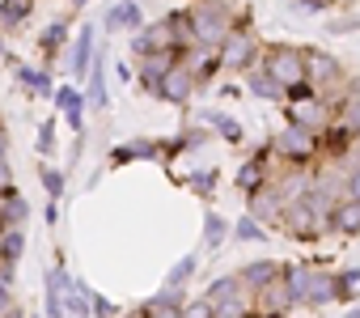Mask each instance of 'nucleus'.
I'll use <instances>...</instances> for the list:
<instances>
[{"instance_id":"6","label":"nucleus","mask_w":360,"mask_h":318,"mask_svg":"<svg viewBox=\"0 0 360 318\" xmlns=\"http://www.w3.org/2000/svg\"><path fill=\"white\" fill-rule=\"evenodd\" d=\"M153 98H161V102H169V106H187L191 98H195V77L183 68V64H174L161 81H157V94Z\"/></svg>"},{"instance_id":"47","label":"nucleus","mask_w":360,"mask_h":318,"mask_svg":"<svg viewBox=\"0 0 360 318\" xmlns=\"http://www.w3.org/2000/svg\"><path fill=\"white\" fill-rule=\"evenodd\" d=\"M347 318H360V305H356V310H352V314H347Z\"/></svg>"},{"instance_id":"42","label":"nucleus","mask_w":360,"mask_h":318,"mask_svg":"<svg viewBox=\"0 0 360 318\" xmlns=\"http://www.w3.org/2000/svg\"><path fill=\"white\" fill-rule=\"evenodd\" d=\"M115 72H119V81H123V85H131V81H136V77H131V64H119Z\"/></svg>"},{"instance_id":"40","label":"nucleus","mask_w":360,"mask_h":318,"mask_svg":"<svg viewBox=\"0 0 360 318\" xmlns=\"http://www.w3.org/2000/svg\"><path fill=\"white\" fill-rule=\"evenodd\" d=\"M9 305H13V288H9V280H5V276H0V314H5Z\"/></svg>"},{"instance_id":"1","label":"nucleus","mask_w":360,"mask_h":318,"mask_svg":"<svg viewBox=\"0 0 360 318\" xmlns=\"http://www.w3.org/2000/svg\"><path fill=\"white\" fill-rule=\"evenodd\" d=\"M187 22H191V43L217 51L233 34L238 13H233V0H195V5L187 9Z\"/></svg>"},{"instance_id":"34","label":"nucleus","mask_w":360,"mask_h":318,"mask_svg":"<svg viewBox=\"0 0 360 318\" xmlns=\"http://www.w3.org/2000/svg\"><path fill=\"white\" fill-rule=\"evenodd\" d=\"M89 314H94V318H119V305H115L106 293L89 288Z\"/></svg>"},{"instance_id":"14","label":"nucleus","mask_w":360,"mask_h":318,"mask_svg":"<svg viewBox=\"0 0 360 318\" xmlns=\"http://www.w3.org/2000/svg\"><path fill=\"white\" fill-rule=\"evenodd\" d=\"M77 280H72V272L64 267V263H56L51 272H47V318H64V293L72 288Z\"/></svg>"},{"instance_id":"5","label":"nucleus","mask_w":360,"mask_h":318,"mask_svg":"<svg viewBox=\"0 0 360 318\" xmlns=\"http://www.w3.org/2000/svg\"><path fill=\"white\" fill-rule=\"evenodd\" d=\"M339 77H343V68H339V60H335L330 51H322V47H305V85H309L314 94L335 89Z\"/></svg>"},{"instance_id":"28","label":"nucleus","mask_w":360,"mask_h":318,"mask_svg":"<svg viewBox=\"0 0 360 318\" xmlns=\"http://www.w3.org/2000/svg\"><path fill=\"white\" fill-rule=\"evenodd\" d=\"M195 267H200V255H183V259L165 272V288H187L191 276H195Z\"/></svg>"},{"instance_id":"36","label":"nucleus","mask_w":360,"mask_h":318,"mask_svg":"<svg viewBox=\"0 0 360 318\" xmlns=\"http://www.w3.org/2000/svg\"><path fill=\"white\" fill-rule=\"evenodd\" d=\"M39 153H43V157L56 153V119H47V123L39 127Z\"/></svg>"},{"instance_id":"18","label":"nucleus","mask_w":360,"mask_h":318,"mask_svg":"<svg viewBox=\"0 0 360 318\" xmlns=\"http://www.w3.org/2000/svg\"><path fill=\"white\" fill-rule=\"evenodd\" d=\"M208 140H212V132H208L204 123H187L174 140H165L161 148H165V157H174V153H195V148H204Z\"/></svg>"},{"instance_id":"3","label":"nucleus","mask_w":360,"mask_h":318,"mask_svg":"<svg viewBox=\"0 0 360 318\" xmlns=\"http://www.w3.org/2000/svg\"><path fill=\"white\" fill-rule=\"evenodd\" d=\"M318 153H322V136L318 132H305L297 123H284L271 136V157H284L288 166H309Z\"/></svg>"},{"instance_id":"49","label":"nucleus","mask_w":360,"mask_h":318,"mask_svg":"<svg viewBox=\"0 0 360 318\" xmlns=\"http://www.w3.org/2000/svg\"><path fill=\"white\" fill-rule=\"evenodd\" d=\"M246 318H259V314H255V310H250V314H246Z\"/></svg>"},{"instance_id":"33","label":"nucleus","mask_w":360,"mask_h":318,"mask_svg":"<svg viewBox=\"0 0 360 318\" xmlns=\"http://www.w3.org/2000/svg\"><path fill=\"white\" fill-rule=\"evenodd\" d=\"M39 179H43V187H47V196H51V200H60V196H64V183H68V170H56V166H43V170H39Z\"/></svg>"},{"instance_id":"23","label":"nucleus","mask_w":360,"mask_h":318,"mask_svg":"<svg viewBox=\"0 0 360 318\" xmlns=\"http://www.w3.org/2000/svg\"><path fill=\"white\" fill-rule=\"evenodd\" d=\"M34 13V0H0V30H18Z\"/></svg>"},{"instance_id":"8","label":"nucleus","mask_w":360,"mask_h":318,"mask_svg":"<svg viewBox=\"0 0 360 318\" xmlns=\"http://www.w3.org/2000/svg\"><path fill=\"white\" fill-rule=\"evenodd\" d=\"M174 64H178V51H148V56H140V60H136L131 77H136L148 94H157V81H161Z\"/></svg>"},{"instance_id":"29","label":"nucleus","mask_w":360,"mask_h":318,"mask_svg":"<svg viewBox=\"0 0 360 318\" xmlns=\"http://www.w3.org/2000/svg\"><path fill=\"white\" fill-rule=\"evenodd\" d=\"M64 318H94V314H89V288H85L81 280L64 293Z\"/></svg>"},{"instance_id":"45","label":"nucleus","mask_w":360,"mask_h":318,"mask_svg":"<svg viewBox=\"0 0 360 318\" xmlns=\"http://www.w3.org/2000/svg\"><path fill=\"white\" fill-rule=\"evenodd\" d=\"M347 162H352V166H360V140L352 144V153H347Z\"/></svg>"},{"instance_id":"15","label":"nucleus","mask_w":360,"mask_h":318,"mask_svg":"<svg viewBox=\"0 0 360 318\" xmlns=\"http://www.w3.org/2000/svg\"><path fill=\"white\" fill-rule=\"evenodd\" d=\"M161 144L157 140H123L110 148V166H127V162H157Z\"/></svg>"},{"instance_id":"26","label":"nucleus","mask_w":360,"mask_h":318,"mask_svg":"<svg viewBox=\"0 0 360 318\" xmlns=\"http://www.w3.org/2000/svg\"><path fill=\"white\" fill-rule=\"evenodd\" d=\"M229 238V221L221 212H204V250H221Z\"/></svg>"},{"instance_id":"20","label":"nucleus","mask_w":360,"mask_h":318,"mask_svg":"<svg viewBox=\"0 0 360 318\" xmlns=\"http://www.w3.org/2000/svg\"><path fill=\"white\" fill-rule=\"evenodd\" d=\"M64 47H68V18L51 22V26L39 34V51H43V60H47V64H56V60L64 56Z\"/></svg>"},{"instance_id":"9","label":"nucleus","mask_w":360,"mask_h":318,"mask_svg":"<svg viewBox=\"0 0 360 318\" xmlns=\"http://www.w3.org/2000/svg\"><path fill=\"white\" fill-rule=\"evenodd\" d=\"M94 51H98V30L85 22V26L77 30V39H72V51H68V72H72V81H85L89 64H94Z\"/></svg>"},{"instance_id":"12","label":"nucleus","mask_w":360,"mask_h":318,"mask_svg":"<svg viewBox=\"0 0 360 318\" xmlns=\"http://www.w3.org/2000/svg\"><path fill=\"white\" fill-rule=\"evenodd\" d=\"M85 102H94L98 110H106L110 106V94H106V47L98 43V51H94V64H89V72H85Z\"/></svg>"},{"instance_id":"30","label":"nucleus","mask_w":360,"mask_h":318,"mask_svg":"<svg viewBox=\"0 0 360 318\" xmlns=\"http://www.w3.org/2000/svg\"><path fill=\"white\" fill-rule=\"evenodd\" d=\"M335 123H339L352 140H360V98H343L339 110H335Z\"/></svg>"},{"instance_id":"17","label":"nucleus","mask_w":360,"mask_h":318,"mask_svg":"<svg viewBox=\"0 0 360 318\" xmlns=\"http://www.w3.org/2000/svg\"><path fill=\"white\" fill-rule=\"evenodd\" d=\"M330 234H339V238H356L360 234V204L356 200H339L335 208H330Z\"/></svg>"},{"instance_id":"31","label":"nucleus","mask_w":360,"mask_h":318,"mask_svg":"<svg viewBox=\"0 0 360 318\" xmlns=\"http://www.w3.org/2000/svg\"><path fill=\"white\" fill-rule=\"evenodd\" d=\"M229 234H233V242H267V229L255 217H238V225Z\"/></svg>"},{"instance_id":"27","label":"nucleus","mask_w":360,"mask_h":318,"mask_svg":"<svg viewBox=\"0 0 360 318\" xmlns=\"http://www.w3.org/2000/svg\"><path fill=\"white\" fill-rule=\"evenodd\" d=\"M330 280H335V301H339V305H352V301H356V284H360V267L330 272Z\"/></svg>"},{"instance_id":"32","label":"nucleus","mask_w":360,"mask_h":318,"mask_svg":"<svg viewBox=\"0 0 360 318\" xmlns=\"http://www.w3.org/2000/svg\"><path fill=\"white\" fill-rule=\"evenodd\" d=\"M217 170H195V174H187V187L195 191V196H204V200H212V191H217Z\"/></svg>"},{"instance_id":"35","label":"nucleus","mask_w":360,"mask_h":318,"mask_svg":"<svg viewBox=\"0 0 360 318\" xmlns=\"http://www.w3.org/2000/svg\"><path fill=\"white\" fill-rule=\"evenodd\" d=\"M178 318H212V305L204 297H187L183 310H178Z\"/></svg>"},{"instance_id":"51","label":"nucleus","mask_w":360,"mask_h":318,"mask_svg":"<svg viewBox=\"0 0 360 318\" xmlns=\"http://www.w3.org/2000/svg\"><path fill=\"white\" fill-rule=\"evenodd\" d=\"M0 51H5V47H0Z\"/></svg>"},{"instance_id":"37","label":"nucleus","mask_w":360,"mask_h":318,"mask_svg":"<svg viewBox=\"0 0 360 318\" xmlns=\"http://www.w3.org/2000/svg\"><path fill=\"white\" fill-rule=\"evenodd\" d=\"M326 30L330 34H352V30H360V18H330Z\"/></svg>"},{"instance_id":"21","label":"nucleus","mask_w":360,"mask_h":318,"mask_svg":"<svg viewBox=\"0 0 360 318\" xmlns=\"http://www.w3.org/2000/svg\"><path fill=\"white\" fill-rule=\"evenodd\" d=\"M238 297H250V293L242 288L238 272H233V276H217V280L204 288V301H208V305H225V301H238Z\"/></svg>"},{"instance_id":"13","label":"nucleus","mask_w":360,"mask_h":318,"mask_svg":"<svg viewBox=\"0 0 360 318\" xmlns=\"http://www.w3.org/2000/svg\"><path fill=\"white\" fill-rule=\"evenodd\" d=\"M238 280H242L246 293H259V288H267L271 280H280V263H276V259H250V263L238 267Z\"/></svg>"},{"instance_id":"24","label":"nucleus","mask_w":360,"mask_h":318,"mask_svg":"<svg viewBox=\"0 0 360 318\" xmlns=\"http://www.w3.org/2000/svg\"><path fill=\"white\" fill-rule=\"evenodd\" d=\"M18 81L34 94V98H51L56 94V85H51V72H43V68H30V64H18Z\"/></svg>"},{"instance_id":"11","label":"nucleus","mask_w":360,"mask_h":318,"mask_svg":"<svg viewBox=\"0 0 360 318\" xmlns=\"http://www.w3.org/2000/svg\"><path fill=\"white\" fill-rule=\"evenodd\" d=\"M51 102L60 106V115H64V123L81 136V127H85V94L77 89V85H56V94H51Z\"/></svg>"},{"instance_id":"10","label":"nucleus","mask_w":360,"mask_h":318,"mask_svg":"<svg viewBox=\"0 0 360 318\" xmlns=\"http://www.w3.org/2000/svg\"><path fill=\"white\" fill-rule=\"evenodd\" d=\"M246 204H250V212H246V217H255L259 225H276V221H280V212H284V200H280V191H276L271 183H263L259 191H250V196H246Z\"/></svg>"},{"instance_id":"2","label":"nucleus","mask_w":360,"mask_h":318,"mask_svg":"<svg viewBox=\"0 0 360 318\" xmlns=\"http://www.w3.org/2000/svg\"><path fill=\"white\" fill-rule=\"evenodd\" d=\"M259 72L271 77V81L284 85V89L305 85V47H297V43H276V47H267V51L259 56Z\"/></svg>"},{"instance_id":"22","label":"nucleus","mask_w":360,"mask_h":318,"mask_svg":"<svg viewBox=\"0 0 360 318\" xmlns=\"http://www.w3.org/2000/svg\"><path fill=\"white\" fill-rule=\"evenodd\" d=\"M330 301H335V280H330V272L314 267V276H309V293H305V310H326Z\"/></svg>"},{"instance_id":"19","label":"nucleus","mask_w":360,"mask_h":318,"mask_svg":"<svg viewBox=\"0 0 360 318\" xmlns=\"http://www.w3.org/2000/svg\"><path fill=\"white\" fill-rule=\"evenodd\" d=\"M200 123H204L208 132H217L221 140H229V144H242V123H238L233 115H225V110L208 106V110H200Z\"/></svg>"},{"instance_id":"43","label":"nucleus","mask_w":360,"mask_h":318,"mask_svg":"<svg viewBox=\"0 0 360 318\" xmlns=\"http://www.w3.org/2000/svg\"><path fill=\"white\" fill-rule=\"evenodd\" d=\"M0 157H9V132H5V123H0Z\"/></svg>"},{"instance_id":"4","label":"nucleus","mask_w":360,"mask_h":318,"mask_svg":"<svg viewBox=\"0 0 360 318\" xmlns=\"http://www.w3.org/2000/svg\"><path fill=\"white\" fill-rule=\"evenodd\" d=\"M217 56H221V68H233V72H250V68H259V56H263V47H259V34L250 30V26H233V34L217 47Z\"/></svg>"},{"instance_id":"25","label":"nucleus","mask_w":360,"mask_h":318,"mask_svg":"<svg viewBox=\"0 0 360 318\" xmlns=\"http://www.w3.org/2000/svg\"><path fill=\"white\" fill-rule=\"evenodd\" d=\"M246 89H250L255 98H267V102H284V98H288V89H284V85H276L271 77H263L259 68H250V77H246Z\"/></svg>"},{"instance_id":"48","label":"nucleus","mask_w":360,"mask_h":318,"mask_svg":"<svg viewBox=\"0 0 360 318\" xmlns=\"http://www.w3.org/2000/svg\"><path fill=\"white\" fill-rule=\"evenodd\" d=\"M322 5H326V9H330V5H335V0H322Z\"/></svg>"},{"instance_id":"50","label":"nucleus","mask_w":360,"mask_h":318,"mask_svg":"<svg viewBox=\"0 0 360 318\" xmlns=\"http://www.w3.org/2000/svg\"><path fill=\"white\" fill-rule=\"evenodd\" d=\"M26 318H39V314H26Z\"/></svg>"},{"instance_id":"44","label":"nucleus","mask_w":360,"mask_h":318,"mask_svg":"<svg viewBox=\"0 0 360 318\" xmlns=\"http://www.w3.org/2000/svg\"><path fill=\"white\" fill-rule=\"evenodd\" d=\"M0 318H26V310H22V305H9L5 314H0Z\"/></svg>"},{"instance_id":"39","label":"nucleus","mask_w":360,"mask_h":318,"mask_svg":"<svg viewBox=\"0 0 360 318\" xmlns=\"http://www.w3.org/2000/svg\"><path fill=\"white\" fill-rule=\"evenodd\" d=\"M13 187V170H9V157H0V191Z\"/></svg>"},{"instance_id":"38","label":"nucleus","mask_w":360,"mask_h":318,"mask_svg":"<svg viewBox=\"0 0 360 318\" xmlns=\"http://www.w3.org/2000/svg\"><path fill=\"white\" fill-rule=\"evenodd\" d=\"M343 196H347V200H356V204H360V166H352V174H347V179H343Z\"/></svg>"},{"instance_id":"16","label":"nucleus","mask_w":360,"mask_h":318,"mask_svg":"<svg viewBox=\"0 0 360 318\" xmlns=\"http://www.w3.org/2000/svg\"><path fill=\"white\" fill-rule=\"evenodd\" d=\"M102 26H106V30H127V34H136V30L144 26L140 0H119V5H110V13L102 18Z\"/></svg>"},{"instance_id":"7","label":"nucleus","mask_w":360,"mask_h":318,"mask_svg":"<svg viewBox=\"0 0 360 318\" xmlns=\"http://www.w3.org/2000/svg\"><path fill=\"white\" fill-rule=\"evenodd\" d=\"M263 183H271V144H263V153H255V157H246V162L238 166V174H233V187L238 191H259Z\"/></svg>"},{"instance_id":"41","label":"nucleus","mask_w":360,"mask_h":318,"mask_svg":"<svg viewBox=\"0 0 360 318\" xmlns=\"http://www.w3.org/2000/svg\"><path fill=\"white\" fill-rule=\"evenodd\" d=\"M43 221H47V225H56V221H60V200H51V204H47V212H43Z\"/></svg>"},{"instance_id":"46","label":"nucleus","mask_w":360,"mask_h":318,"mask_svg":"<svg viewBox=\"0 0 360 318\" xmlns=\"http://www.w3.org/2000/svg\"><path fill=\"white\" fill-rule=\"evenodd\" d=\"M68 5H72V9H77V13H81V9H85V5H89V0H68Z\"/></svg>"}]
</instances>
